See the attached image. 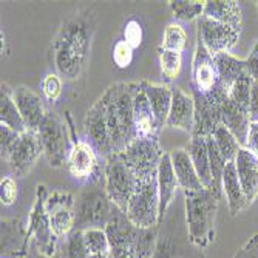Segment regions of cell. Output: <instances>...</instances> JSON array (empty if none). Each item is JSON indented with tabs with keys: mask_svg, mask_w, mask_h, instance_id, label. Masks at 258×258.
Returning a JSON list of instances; mask_svg holds the SVG:
<instances>
[{
	"mask_svg": "<svg viewBox=\"0 0 258 258\" xmlns=\"http://www.w3.org/2000/svg\"><path fill=\"white\" fill-rule=\"evenodd\" d=\"M143 230L136 227L125 212L114 206L111 218L105 226V232L110 241V256L111 258H135Z\"/></svg>",
	"mask_w": 258,
	"mask_h": 258,
	"instance_id": "cell-12",
	"label": "cell"
},
{
	"mask_svg": "<svg viewBox=\"0 0 258 258\" xmlns=\"http://www.w3.org/2000/svg\"><path fill=\"white\" fill-rule=\"evenodd\" d=\"M42 155H43V147H42L39 132L27 128L25 132L19 135L17 143L11 155L8 156L7 162L16 176H27L33 170L37 159Z\"/></svg>",
	"mask_w": 258,
	"mask_h": 258,
	"instance_id": "cell-14",
	"label": "cell"
},
{
	"mask_svg": "<svg viewBox=\"0 0 258 258\" xmlns=\"http://www.w3.org/2000/svg\"><path fill=\"white\" fill-rule=\"evenodd\" d=\"M84 127H85V135H87L88 143L96 149V152L102 158L113 155L110 133H108V127H107L105 110H104L101 99H98L95 104H93V107L88 110V113L85 116V121H84Z\"/></svg>",
	"mask_w": 258,
	"mask_h": 258,
	"instance_id": "cell-17",
	"label": "cell"
},
{
	"mask_svg": "<svg viewBox=\"0 0 258 258\" xmlns=\"http://www.w3.org/2000/svg\"><path fill=\"white\" fill-rule=\"evenodd\" d=\"M220 119L224 127L230 130V133L238 139V143L244 147L249 125H250V114L249 110L241 108L235 102H232L227 96L220 104Z\"/></svg>",
	"mask_w": 258,
	"mask_h": 258,
	"instance_id": "cell-24",
	"label": "cell"
},
{
	"mask_svg": "<svg viewBox=\"0 0 258 258\" xmlns=\"http://www.w3.org/2000/svg\"><path fill=\"white\" fill-rule=\"evenodd\" d=\"M156 182H158V192H159V224L162 223L164 217L167 215L170 206L175 203L176 192L179 189V184L172 166L170 153L166 152L159 162L158 167V175H156Z\"/></svg>",
	"mask_w": 258,
	"mask_h": 258,
	"instance_id": "cell-20",
	"label": "cell"
},
{
	"mask_svg": "<svg viewBox=\"0 0 258 258\" xmlns=\"http://www.w3.org/2000/svg\"><path fill=\"white\" fill-rule=\"evenodd\" d=\"M244 149L249 150L258 159V121L256 122H250V125H249V132H247V138H246V143H244Z\"/></svg>",
	"mask_w": 258,
	"mask_h": 258,
	"instance_id": "cell-46",
	"label": "cell"
},
{
	"mask_svg": "<svg viewBox=\"0 0 258 258\" xmlns=\"http://www.w3.org/2000/svg\"><path fill=\"white\" fill-rule=\"evenodd\" d=\"M90 258H110V255H90Z\"/></svg>",
	"mask_w": 258,
	"mask_h": 258,
	"instance_id": "cell-49",
	"label": "cell"
},
{
	"mask_svg": "<svg viewBox=\"0 0 258 258\" xmlns=\"http://www.w3.org/2000/svg\"><path fill=\"white\" fill-rule=\"evenodd\" d=\"M13 96H14V102L22 114L23 121H25L27 128L39 130L43 121V116L46 113L39 93L22 85V87L13 88Z\"/></svg>",
	"mask_w": 258,
	"mask_h": 258,
	"instance_id": "cell-22",
	"label": "cell"
},
{
	"mask_svg": "<svg viewBox=\"0 0 258 258\" xmlns=\"http://www.w3.org/2000/svg\"><path fill=\"white\" fill-rule=\"evenodd\" d=\"M233 162H235L241 189L250 206L258 197V159L243 147Z\"/></svg>",
	"mask_w": 258,
	"mask_h": 258,
	"instance_id": "cell-25",
	"label": "cell"
},
{
	"mask_svg": "<svg viewBox=\"0 0 258 258\" xmlns=\"http://www.w3.org/2000/svg\"><path fill=\"white\" fill-rule=\"evenodd\" d=\"M67 170L78 182L99 184L104 179L105 158H102L88 141H76L67 158Z\"/></svg>",
	"mask_w": 258,
	"mask_h": 258,
	"instance_id": "cell-10",
	"label": "cell"
},
{
	"mask_svg": "<svg viewBox=\"0 0 258 258\" xmlns=\"http://www.w3.org/2000/svg\"><path fill=\"white\" fill-rule=\"evenodd\" d=\"M249 114H250V122H256L258 121V82H252Z\"/></svg>",
	"mask_w": 258,
	"mask_h": 258,
	"instance_id": "cell-48",
	"label": "cell"
},
{
	"mask_svg": "<svg viewBox=\"0 0 258 258\" xmlns=\"http://www.w3.org/2000/svg\"><path fill=\"white\" fill-rule=\"evenodd\" d=\"M138 179L122 161L119 153H113L105 158L104 187L111 203L125 212L130 200L138 189Z\"/></svg>",
	"mask_w": 258,
	"mask_h": 258,
	"instance_id": "cell-9",
	"label": "cell"
},
{
	"mask_svg": "<svg viewBox=\"0 0 258 258\" xmlns=\"http://www.w3.org/2000/svg\"><path fill=\"white\" fill-rule=\"evenodd\" d=\"M187 46V33L185 30L179 25V23H169L167 28L164 30L161 48L170 50V51H178L184 53Z\"/></svg>",
	"mask_w": 258,
	"mask_h": 258,
	"instance_id": "cell-36",
	"label": "cell"
},
{
	"mask_svg": "<svg viewBox=\"0 0 258 258\" xmlns=\"http://www.w3.org/2000/svg\"><path fill=\"white\" fill-rule=\"evenodd\" d=\"M158 59H159V67H161V76L164 82H172L175 81L182 68V53L178 51H170L158 48Z\"/></svg>",
	"mask_w": 258,
	"mask_h": 258,
	"instance_id": "cell-35",
	"label": "cell"
},
{
	"mask_svg": "<svg viewBox=\"0 0 258 258\" xmlns=\"http://www.w3.org/2000/svg\"><path fill=\"white\" fill-rule=\"evenodd\" d=\"M62 258H90L82 230H73L65 238Z\"/></svg>",
	"mask_w": 258,
	"mask_h": 258,
	"instance_id": "cell-38",
	"label": "cell"
},
{
	"mask_svg": "<svg viewBox=\"0 0 258 258\" xmlns=\"http://www.w3.org/2000/svg\"><path fill=\"white\" fill-rule=\"evenodd\" d=\"M135 82L113 84L99 98L102 101L113 153H121L138 138L133 111Z\"/></svg>",
	"mask_w": 258,
	"mask_h": 258,
	"instance_id": "cell-2",
	"label": "cell"
},
{
	"mask_svg": "<svg viewBox=\"0 0 258 258\" xmlns=\"http://www.w3.org/2000/svg\"><path fill=\"white\" fill-rule=\"evenodd\" d=\"M82 232L90 255H110V241L105 229H87Z\"/></svg>",
	"mask_w": 258,
	"mask_h": 258,
	"instance_id": "cell-37",
	"label": "cell"
},
{
	"mask_svg": "<svg viewBox=\"0 0 258 258\" xmlns=\"http://www.w3.org/2000/svg\"><path fill=\"white\" fill-rule=\"evenodd\" d=\"M252 79L250 76L246 73L243 75L238 81L233 82V85L229 90V98L232 102H235L237 105H240L241 108L249 110V104H250V90H252Z\"/></svg>",
	"mask_w": 258,
	"mask_h": 258,
	"instance_id": "cell-39",
	"label": "cell"
},
{
	"mask_svg": "<svg viewBox=\"0 0 258 258\" xmlns=\"http://www.w3.org/2000/svg\"><path fill=\"white\" fill-rule=\"evenodd\" d=\"M133 111H135V124L138 136H159V128L155 119V114L149 98L144 91L143 82H135V95H133Z\"/></svg>",
	"mask_w": 258,
	"mask_h": 258,
	"instance_id": "cell-23",
	"label": "cell"
},
{
	"mask_svg": "<svg viewBox=\"0 0 258 258\" xmlns=\"http://www.w3.org/2000/svg\"><path fill=\"white\" fill-rule=\"evenodd\" d=\"M124 36H125L124 40L127 43H130L133 48H138L141 45V40H143V28H141V25L136 20H130L125 25Z\"/></svg>",
	"mask_w": 258,
	"mask_h": 258,
	"instance_id": "cell-44",
	"label": "cell"
},
{
	"mask_svg": "<svg viewBox=\"0 0 258 258\" xmlns=\"http://www.w3.org/2000/svg\"><path fill=\"white\" fill-rule=\"evenodd\" d=\"M133 54H135V48L130 43H127L124 39L116 42L114 48H113V60L118 68H121V70L128 68L130 63L133 62Z\"/></svg>",
	"mask_w": 258,
	"mask_h": 258,
	"instance_id": "cell-41",
	"label": "cell"
},
{
	"mask_svg": "<svg viewBox=\"0 0 258 258\" xmlns=\"http://www.w3.org/2000/svg\"><path fill=\"white\" fill-rule=\"evenodd\" d=\"M223 195L226 197L227 207L232 217H237L241 210L249 207L246 195L241 189V184L238 179V173L235 169V162L230 161L226 164V169L223 173Z\"/></svg>",
	"mask_w": 258,
	"mask_h": 258,
	"instance_id": "cell-27",
	"label": "cell"
},
{
	"mask_svg": "<svg viewBox=\"0 0 258 258\" xmlns=\"http://www.w3.org/2000/svg\"><path fill=\"white\" fill-rule=\"evenodd\" d=\"M197 37L201 39L206 50L214 57L223 53H230V50L238 43L241 30L226 25V23L212 20L201 16L197 23Z\"/></svg>",
	"mask_w": 258,
	"mask_h": 258,
	"instance_id": "cell-13",
	"label": "cell"
},
{
	"mask_svg": "<svg viewBox=\"0 0 258 258\" xmlns=\"http://www.w3.org/2000/svg\"><path fill=\"white\" fill-rule=\"evenodd\" d=\"M144 87V91L149 98V102L152 105L155 119L158 124V128L162 130L167 125L170 105H172V88L166 84H150L147 81H141Z\"/></svg>",
	"mask_w": 258,
	"mask_h": 258,
	"instance_id": "cell-28",
	"label": "cell"
},
{
	"mask_svg": "<svg viewBox=\"0 0 258 258\" xmlns=\"http://www.w3.org/2000/svg\"><path fill=\"white\" fill-rule=\"evenodd\" d=\"M113 209L114 204L108 198L104 185H85L75 203V230L105 229Z\"/></svg>",
	"mask_w": 258,
	"mask_h": 258,
	"instance_id": "cell-5",
	"label": "cell"
},
{
	"mask_svg": "<svg viewBox=\"0 0 258 258\" xmlns=\"http://www.w3.org/2000/svg\"><path fill=\"white\" fill-rule=\"evenodd\" d=\"M19 135H20L19 132L0 124V152H2V158L5 161L11 155V152L17 143V139H19Z\"/></svg>",
	"mask_w": 258,
	"mask_h": 258,
	"instance_id": "cell-42",
	"label": "cell"
},
{
	"mask_svg": "<svg viewBox=\"0 0 258 258\" xmlns=\"http://www.w3.org/2000/svg\"><path fill=\"white\" fill-rule=\"evenodd\" d=\"M190 81L192 91H198L201 95H210L220 85L215 57L206 50V46L203 45L200 37H197L190 70Z\"/></svg>",
	"mask_w": 258,
	"mask_h": 258,
	"instance_id": "cell-16",
	"label": "cell"
},
{
	"mask_svg": "<svg viewBox=\"0 0 258 258\" xmlns=\"http://www.w3.org/2000/svg\"><path fill=\"white\" fill-rule=\"evenodd\" d=\"M169 7L175 20L189 23L198 20L203 16L206 2H197V0H170Z\"/></svg>",
	"mask_w": 258,
	"mask_h": 258,
	"instance_id": "cell-33",
	"label": "cell"
},
{
	"mask_svg": "<svg viewBox=\"0 0 258 258\" xmlns=\"http://www.w3.org/2000/svg\"><path fill=\"white\" fill-rule=\"evenodd\" d=\"M215 63L218 70V78H220V87H223L227 93L233 82L238 81L243 75H246V65L244 59H238L230 53H223L215 56Z\"/></svg>",
	"mask_w": 258,
	"mask_h": 258,
	"instance_id": "cell-31",
	"label": "cell"
},
{
	"mask_svg": "<svg viewBox=\"0 0 258 258\" xmlns=\"http://www.w3.org/2000/svg\"><path fill=\"white\" fill-rule=\"evenodd\" d=\"M42 93L50 102H56L62 95V78L57 73H48L42 79Z\"/></svg>",
	"mask_w": 258,
	"mask_h": 258,
	"instance_id": "cell-40",
	"label": "cell"
},
{
	"mask_svg": "<svg viewBox=\"0 0 258 258\" xmlns=\"http://www.w3.org/2000/svg\"><path fill=\"white\" fill-rule=\"evenodd\" d=\"M215 144L220 150V153L223 155V158L226 159V162H230L237 158L238 152L243 149V146L238 143V139L230 133V130L227 127H224L223 124L217 127V130L212 135Z\"/></svg>",
	"mask_w": 258,
	"mask_h": 258,
	"instance_id": "cell-34",
	"label": "cell"
},
{
	"mask_svg": "<svg viewBox=\"0 0 258 258\" xmlns=\"http://www.w3.org/2000/svg\"><path fill=\"white\" fill-rule=\"evenodd\" d=\"M0 124L7 125L19 133H23L27 130L25 121L14 102L13 88H10L7 84H2V91H0Z\"/></svg>",
	"mask_w": 258,
	"mask_h": 258,
	"instance_id": "cell-32",
	"label": "cell"
},
{
	"mask_svg": "<svg viewBox=\"0 0 258 258\" xmlns=\"http://www.w3.org/2000/svg\"><path fill=\"white\" fill-rule=\"evenodd\" d=\"M182 194L187 237L195 247L204 249L215 240L217 212L223 197L206 187L201 190Z\"/></svg>",
	"mask_w": 258,
	"mask_h": 258,
	"instance_id": "cell-3",
	"label": "cell"
},
{
	"mask_svg": "<svg viewBox=\"0 0 258 258\" xmlns=\"http://www.w3.org/2000/svg\"><path fill=\"white\" fill-rule=\"evenodd\" d=\"M164 153L166 152H162L158 138L138 136L133 143L125 147V150L119 153V156L136 179L143 181L158 175V167Z\"/></svg>",
	"mask_w": 258,
	"mask_h": 258,
	"instance_id": "cell-8",
	"label": "cell"
},
{
	"mask_svg": "<svg viewBox=\"0 0 258 258\" xmlns=\"http://www.w3.org/2000/svg\"><path fill=\"white\" fill-rule=\"evenodd\" d=\"M195 101V124L192 136H212L218 125H221L220 119V104L207 99L198 91H192Z\"/></svg>",
	"mask_w": 258,
	"mask_h": 258,
	"instance_id": "cell-21",
	"label": "cell"
},
{
	"mask_svg": "<svg viewBox=\"0 0 258 258\" xmlns=\"http://www.w3.org/2000/svg\"><path fill=\"white\" fill-rule=\"evenodd\" d=\"M244 65H246V72L250 76V79L253 82H258V42L253 45L249 56L244 59Z\"/></svg>",
	"mask_w": 258,
	"mask_h": 258,
	"instance_id": "cell-45",
	"label": "cell"
},
{
	"mask_svg": "<svg viewBox=\"0 0 258 258\" xmlns=\"http://www.w3.org/2000/svg\"><path fill=\"white\" fill-rule=\"evenodd\" d=\"M187 152L190 155L194 167L198 173V178L206 189H210L212 185V172H210V159H209V149L207 139L203 136H190V143L187 147Z\"/></svg>",
	"mask_w": 258,
	"mask_h": 258,
	"instance_id": "cell-30",
	"label": "cell"
},
{
	"mask_svg": "<svg viewBox=\"0 0 258 258\" xmlns=\"http://www.w3.org/2000/svg\"><path fill=\"white\" fill-rule=\"evenodd\" d=\"M99 17L95 8H84L68 16L51 42L56 73L67 81H78L87 68Z\"/></svg>",
	"mask_w": 258,
	"mask_h": 258,
	"instance_id": "cell-1",
	"label": "cell"
},
{
	"mask_svg": "<svg viewBox=\"0 0 258 258\" xmlns=\"http://www.w3.org/2000/svg\"><path fill=\"white\" fill-rule=\"evenodd\" d=\"M172 166L179 184V189L182 192H195L201 190L203 184L198 178V173L194 167V162L190 159V155L187 149H173L169 152Z\"/></svg>",
	"mask_w": 258,
	"mask_h": 258,
	"instance_id": "cell-26",
	"label": "cell"
},
{
	"mask_svg": "<svg viewBox=\"0 0 258 258\" xmlns=\"http://www.w3.org/2000/svg\"><path fill=\"white\" fill-rule=\"evenodd\" d=\"M153 258H204L201 250L189 241L185 220L179 214V207H176L175 212L170 206L167 215L159 224Z\"/></svg>",
	"mask_w": 258,
	"mask_h": 258,
	"instance_id": "cell-4",
	"label": "cell"
},
{
	"mask_svg": "<svg viewBox=\"0 0 258 258\" xmlns=\"http://www.w3.org/2000/svg\"><path fill=\"white\" fill-rule=\"evenodd\" d=\"M0 198L4 206H11L17 200V182L13 176H5L0 181Z\"/></svg>",
	"mask_w": 258,
	"mask_h": 258,
	"instance_id": "cell-43",
	"label": "cell"
},
{
	"mask_svg": "<svg viewBox=\"0 0 258 258\" xmlns=\"http://www.w3.org/2000/svg\"><path fill=\"white\" fill-rule=\"evenodd\" d=\"M128 220L139 229L159 226V192L156 176L138 182V189L125 210Z\"/></svg>",
	"mask_w": 258,
	"mask_h": 258,
	"instance_id": "cell-11",
	"label": "cell"
},
{
	"mask_svg": "<svg viewBox=\"0 0 258 258\" xmlns=\"http://www.w3.org/2000/svg\"><path fill=\"white\" fill-rule=\"evenodd\" d=\"M31 237L22 220H2V258H27Z\"/></svg>",
	"mask_w": 258,
	"mask_h": 258,
	"instance_id": "cell-18",
	"label": "cell"
},
{
	"mask_svg": "<svg viewBox=\"0 0 258 258\" xmlns=\"http://www.w3.org/2000/svg\"><path fill=\"white\" fill-rule=\"evenodd\" d=\"M203 16L243 30L241 7L235 0H209L206 2Z\"/></svg>",
	"mask_w": 258,
	"mask_h": 258,
	"instance_id": "cell-29",
	"label": "cell"
},
{
	"mask_svg": "<svg viewBox=\"0 0 258 258\" xmlns=\"http://www.w3.org/2000/svg\"><path fill=\"white\" fill-rule=\"evenodd\" d=\"M110 258H111V256H110Z\"/></svg>",
	"mask_w": 258,
	"mask_h": 258,
	"instance_id": "cell-51",
	"label": "cell"
},
{
	"mask_svg": "<svg viewBox=\"0 0 258 258\" xmlns=\"http://www.w3.org/2000/svg\"><path fill=\"white\" fill-rule=\"evenodd\" d=\"M256 10H258V2H256Z\"/></svg>",
	"mask_w": 258,
	"mask_h": 258,
	"instance_id": "cell-50",
	"label": "cell"
},
{
	"mask_svg": "<svg viewBox=\"0 0 258 258\" xmlns=\"http://www.w3.org/2000/svg\"><path fill=\"white\" fill-rule=\"evenodd\" d=\"M233 258H258V233L233 255Z\"/></svg>",
	"mask_w": 258,
	"mask_h": 258,
	"instance_id": "cell-47",
	"label": "cell"
},
{
	"mask_svg": "<svg viewBox=\"0 0 258 258\" xmlns=\"http://www.w3.org/2000/svg\"><path fill=\"white\" fill-rule=\"evenodd\" d=\"M68 125L54 110H46L39 127V136L43 147V156L53 169H60L67 164L73 141L68 133Z\"/></svg>",
	"mask_w": 258,
	"mask_h": 258,
	"instance_id": "cell-6",
	"label": "cell"
},
{
	"mask_svg": "<svg viewBox=\"0 0 258 258\" xmlns=\"http://www.w3.org/2000/svg\"><path fill=\"white\" fill-rule=\"evenodd\" d=\"M172 105L167 119V127L179 128L192 136L195 124V101L192 93L181 88H172Z\"/></svg>",
	"mask_w": 258,
	"mask_h": 258,
	"instance_id": "cell-19",
	"label": "cell"
},
{
	"mask_svg": "<svg viewBox=\"0 0 258 258\" xmlns=\"http://www.w3.org/2000/svg\"><path fill=\"white\" fill-rule=\"evenodd\" d=\"M46 185L39 184L36 189V200L28 217V233L37 253L42 258H54L59 250V238L53 233L48 214L45 209V201L48 197Z\"/></svg>",
	"mask_w": 258,
	"mask_h": 258,
	"instance_id": "cell-7",
	"label": "cell"
},
{
	"mask_svg": "<svg viewBox=\"0 0 258 258\" xmlns=\"http://www.w3.org/2000/svg\"><path fill=\"white\" fill-rule=\"evenodd\" d=\"M75 197L68 192L53 190L45 201V209L50 218L51 230L54 235L67 238L75 230Z\"/></svg>",
	"mask_w": 258,
	"mask_h": 258,
	"instance_id": "cell-15",
	"label": "cell"
}]
</instances>
